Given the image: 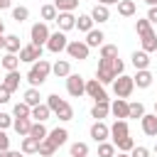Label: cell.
I'll use <instances>...</instances> for the list:
<instances>
[{
    "label": "cell",
    "mask_w": 157,
    "mask_h": 157,
    "mask_svg": "<svg viewBox=\"0 0 157 157\" xmlns=\"http://www.w3.org/2000/svg\"><path fill=\"white\" fill-rule=\"evenodd\" d=\"M49 74H52V64H49L47 59H37V61L32 64V69L27 71V81H29L32 86H42V83L49 78Z\"/></svg>",
    "instance_id": "6da1fadb"
},
{
    "label": "cell",
    "mask_w": 157,
    "mask_h": 157,
    "mask_svg": "<svg viewBox=\"0 0 157 157\" xmlns=\"http://www.w3.org/2000/svg\"><path fill=\"white\" fill-rule=\"evenodd\" d=\"M47 105L52 108V113L59 118V120H64V123H69V120H74V108L64 101V98H59L56 93H52V96H47Z\"/></svg>",
    "instance_id": "7a4b0ae2"
},
{
    "label": "cell",
    "mask_w": 157,
    "mask_h": 157,
    "mask_svg": "<svg viewBox=\"0 0 157 157\" xmlns=\"http://www.w3.org/2000/svg\"><path fill=\"white\" fill-rule=\"evenodd\" d=\"M113 93H115V98H130V93L135 91V78L132 76H125V74H120L113 83Z\"/></svg>",
    "instance_id": "3957f363"
},
{
    "label": "cell",
    "mask_w": 157,
    "mask_h": 157,
    "mask_svg": "<svg viewBox=\"0 0 157 157\" xmlns=\"http://www.w3.org/2000/svg\"><path fill=\"white\" fill-rule=\"evenodd\" d=\"M96 78H98L103 86H108V83H113V81L118 78V76H115V71H113V59H98Z\"/></svg>",
    "instance_id": "277c9868"
},
{
    "label": "cell",
    "mask_w": 157,
    "mask_h": 157,
    "mask_svg": "<svg viewBox=\"0 0 157 157\" xmlns=\"http://www.w3.org/2000/svg\"><path fill=\"white\" fill-rule=\"evenodd\" d=\"M49 27H47V22H34L32 25V29H29V39H32V44H37V47H44L47 42H49Z\"/></svg>",
    "instance_id": "5b68a950"
},
{
    "label": "cell",
    "mask_w": 157,
    "mask_h": 157,
    "mask_svg": "<svg viewBox=\"0 0 157 157\" xmlns=\"http://www.w3.org/2000/svg\"><path fill=\"white\" fill-rule=\"evenodd\" d=\"M66 47H69V39H66V32H61V29H56V32H52V34H49V42H47V49H49L52 54H59V52H66Z\"/></svg>",
    "instance_id": "8992f818"
},
{
    "label": "cell",
    "mask_w": 157,
    "mask_h": 157,
    "mask_svg": "<svg viewBox=\"0 0 157 157\" xmlns=\"http://www.w3.org/2000/svg\"><path fill=\"white\" fill-rule=\"evenodd\" d=\"M66 91H69V96L81 98V96L86 93V81H83V76H78V74H69V76H66Z\"/></svg>",
    "instance_id": "52a82bcc"
},
{
    "label": "cell",
    "mask_w": 157,
    "mask_h": 157,
    "mask_svg": "<svg viewBox=\"0 0 157 157\" xmlns=\"http://www.w3.org/2000/svg\"><path fill=\"white\" fill-rule=\"evenodd\" d=\"M86 96H88V98H93L96 103H101V101H108L105 86H103L98 78H88V81H86Z\"/></svg>",
    "instance_id": "ba28073f"
},
{
    "label": "cell",
    "mask_w": 157,
    "mask_h": 157,
    "mask_svg": "<svg viewBox=\"0 0 157 157\" xmlns=\"http://www.w3.org/2000/svg\"><path fill=\"white\" fill-rule=\"evenodd\" d=\"M88 52H91V47H88L86 42H81V39H71L69 47H66V54H69L71 59H78V61L88 59Z\"/></svg>",
    "instance_id": "9c48e42d"
},
{
    "label": "cell",
    "mask_w": 157,
    "mask_h": 157,
    "mask_svg": "<svg viewBox=\"0 0 157 157\" xmlns=\"http://www.w3.org/2000/svg\"><path fill=\"white\" fill-rule=\"evenodd\" d=\"M88 135H91V140L98 145V142H105L108 137H110V128L103 123V120H96L93 125H91V130H88Z\"/></svg>",
    "instance_id": "30bf717a"
},
{
    "label": "cell",
    "mask_w": 157,
    "mask_h": 157,
    "mask_svg": "<svg viewBox=\"0 0 157 157\" xmlns=\"http://www.w3.org/2000/svg\"><path fill=\"white\" fill-rule=\"evenodd\" d=\"M37 59H42V47H37V44H25L22 49H20V61H27V64H34Z\"/></svg>",
    "instance_id": "8fae6325"
},
{
    "label": "cell",
    "mask_w": 157,
    "mask_h": 157,
    "mask_svg": "<svg viewBox=\"0 0 157 157\" xmlns=\"http://www.w3.org/2000/svg\"><path fill=\"white\" fill-rule=\"evenodd\" d=\"M140 128L147 137H157V113H145L140 118Z\"/></svg>",
    "instance_id": "7c38bea8"
},
{
    "label": "cell",
    "mask_w": 157,
    "mask_h": 157,
    "mask_svg": "<svg viewBox=\"0 0 157 157\" xmlns=\"http://www.w3.org/2000/svg\"><path fill=\"white\" fill-rule=\"evenodd\" d=\"M128 135H130L128 120H118V118H115V123L110 125V140L118 142V140H123V137H128Z\"/></svg>",
    "instance_id": "4fadbf2b"
},
{
    "label": "cell",
    "mask_w": 157,
    "mask_h": 157,
    "mask_svg": "<svg viewBox=\"0 0 157 157\" xmlns=\"http://www.w3.org/2000/svg\"><path fill=\"white\" fill-rule=\"evenodd\" d=\"M54 22H56V27H59L61 32H69V29L76 27V15H74V12H59Z\"/></svg>",
    "instance_id": "5bb4252c"
},
{
    "label": "cell",
    "mask_w": 157,
    "mask_h": 157,
    "mask_svg": "<svg viewBox=\"0 0 157 157\" xmlns=\"http://www.w3.org/2000/svg\"><path fill=\"white\" fill-rule=\"evenodd\" d=\"M128 108H130V103H128L125 98H115V101L110 103V113H113L118 120H128Z\"/></svg>",
    "instance_id": "9a60e30c"
},
{
    "label": "cell",
    "mask_w": 157,
    "mask_h": 157,
    "mask_svg": "<svg viewBox=\"0 0 157 157\" xmlns=\"http://www.w3.org/2000/svg\"><path fill=\"white\" fill-rule=\"evenodd\" d=\"M132 78H135V86H137V88H150L152 81H155V76L150 74V69H137V74H135Z\"/></svg>",
    "instance_id": "2e32d148"
},
{
    "label": "cell",
    "mask_w": 157,
    "mask_h": 157,
    "mask_svg": "<svg viewBox=\"0 0 157 157\" xmlns=\"http://www.w3.org/2000/svg\"><path fill=\"white\" fill-rule=\"evenodd\" d=\"M91 17H93V22H98V25H103V22H108L110 20V10H108V5H93V10H91Z\"/></svg>",
    "instance_id": "e0dca14e"
},
{
    "label": "cell",
    "mask_w": 157,
    "mask_h": 157,
    "mask_svg": "<svg viewBox=\"0 0 157 157\" xmlns=\"http://www.w3.org/2000/svg\"><path fill=\"white\" fill-rule=\"evenodd\" d=\"M52 74H54L56 78H66V76L71 74V64H69L66 59H59V61L52 64Z\"/></svg>",
    "instance_id": "ac0fdd59"
},
{
    "label": "cell",
    "mask_w": 157,
    "mask_h": 157,
    "mask_svg": "<svg viewBox=\"0 0 157 157\" xmlns=\"http://www.w3.org/2000/svg\"><path fill=\"white\" fill-rule=\"evenodd\" d=\"M32 118H15V123H12V128H15V132L20 135V137H25V135H29V130H32Z\"/></svg>",
    "instance_id": "d6986e66"
},
{
    "label": "cell",
    "mask_w": 157,
    "mask_h": 157,
    "mask_svg": "<svg viewBox=\"0 0 157 157\" xmlns=\"http://www.w3.org/2000/svg\"><path fill=\"white\" fill-rule=\"evenodd\" d=\"M56 147H61V145H66V140H69V130L66 128H54V130H49V135H47Z\"/></svg>",
    "instance_id": "ffe728a7"
},
{
    "label": "cell",
    "mask_w": 157,
    "mask_h": 157,
    "mask_svg": "<svg viewBox=\"0 0 157 157\" xmlns=\"http://www.w3.org/2000/svg\"><path fill=\"white\" fill-rule=\"evenodd\" d=\"M20 150H22L25 155H37V152H39V140H34L32 135H25L22 142H20Z\"/></svg>",
    "instance_id": "44dd1931"
},
{
    "label": "cell",
    "mask_w": 157,
    "mask_h": 157,
    "mask_svg": "<svg viewBox=\"0 0 157 157\" xmlns=\"http://www.w3.org/2000/svg\"><path fill=\"white\" fill-rule=\"evenodd\" d=\"M20 81H22L20 71H7L5 78H2V86H5L7 91H17V88H20Z\"/></svg>",
    "instance_id": "7402d4cb"
},
{
    "label": "cell",
    "mask_w": 157,
    "mask_h": 157,
    "mask_svg": "<svg viewBox=\"0 0 157 157\" xmlns=\"http://www.w3.org/2000/svg\"><path fill=\"white\" fill-rule=\"evenodd\" d=\"M108 113H110V103H108V101L93 103V108H91V118H96V120H103V118H108Z\"/></svg>",
    "instance_id": "603a6c76"
},
{
    "label": "cell",
    "mask_w": 157,
    "mask_h": 157,
    "mask_svg": "<svg viewBox=\"0 0 157 157\" xmlns=\"http://www.w3.org/2000/svg\"><path fill=\"white\" fill-rule=\"evenodd\" d=\"M49 115H52V108H49L47 103H39V105H34V108H32V120H37V123L49 120Z\"/></svg>",
    "instance_id": "cb8c5ba5"
},
{
    "label": "cell",
    "mask_w": 157,
    "mask_h": 157,
    "mask_svg": "<svg viewBox=\"0 0 157 157\" xmlns=\"http://www.w3.org/2000/svg\"><path fill=\"white\" fill-rule=\"evenodd\" d=\"M140 44H142V49L150 54V52H155L157 49V34L150 29V32H145V34H140Z\"/></svg>",
    "instance_id": "d4e9b609"
},
{
    "label": "cell",
    "mask_w": 157,
    "mask_h": 157,
    "mask_svg": "<svg viewBox=\"0 0 157 157\" xmlns=\"http://www.w3.org/2000/svg\"><path fill=\"white\" fill-rule=\"evenodd\" d=\"M132 66L135 69H147L150 66V54L145 52V49H140V52H132Z\"/></svg>",
    "instance_id": "484cf974"
},
{
    "label": "cell",
    "mask_w": 157,
    "mask_h": 157,
    "mask_svg": "<svg viewBox=\"0 0 157 157\" xmlns=\"http://www.w3.org/2000/svg\"><path fill=\"white\" fill-rule=\"evenodd\" d=\"M103 39H105V34L101 32V29H91V32H86V44L88 47H103Z\"/></svg>",
    "instance_id": "4316f807"
},
{
    "label": "cell",
    "mask_w": 157,
    "mask_h": 157,
    "mask_svg": "<svg viewBox=\"0 0 157 157\" xmlns=\"http://www.w3.org/2000/svg\"><path fill=\"white\" fill-rule=\"evenodd\" d=\"M0 64H2V69L5 71H17V66H20V54H5L2 59H0Z\"/></svg>",
    "instance_id": "83f0119b"
},
{
    "label": "cell",
    "mask_w": 157,
    "mask_h": 157,
    "mask_svg": "<svg viewBox=\"0 0 157 157\" xmlns=\"http://www.w3.org/2000/svg\"><path fill=\"white\" fill-rule=\"evenodd\" d=\"M135 10H137V5H135L132 0H120V2H118V15H120V17H132Z\"/></svg>",
    "instance_id": "f1b7e54d"
},
{
    "label": "cell",
    "mask_w": 157,
    "mask_h": 157,
    "mask_svg": "<svg viewBox=\"0 0 157 157\" xmlns=\"http://www.w3.org/2000/svg\"><path fill=\"white\" fill-rule=\"evenodd\" d=\"M39 15H42V22H52V20H56V15H59V10L54 7V2H47V5H42V10H39Z\"/></svg>",
    "instance_id": "f546056e"
},
{
    "label": "cell",
    "mask_w": 157,
    "mask_h": 157,
    "mask_svg": "<svg viewBox=\"0 0 157 157\" xmlns=\"http://www.w3.org/2000/svg\"><path fill=\"white\" fill-rule=\"evenodd\" d=\"M76 29H78V32H91V29H93V17H91V12L76 17Z\"/></svg>",
    "instance_id": "4dcf8cb0"
},
{
    "label": "cell",
    "mask_w": 157,
    "mask_h": 157,
    "mask_svg": "<svg viewBox=\"0 0 157 157\" xmlns=\"http://www.w3.org/2000/svg\"><path fill=\"white\" fill-rule=\"evenodd\" d=\"M20 49H22L20 37H17V34H7V37H5V52H10V54H20Z\"/></svg>",
    "instance_id": "1f68e13d"
},
{
    "label": "cell",
    "mask_w": 157,
    "mask_h": 157,
    "mask_svg": "<svg viewBox=\"0 0 157 157\" xmlns=\"http://www.w3.org/2000/svg\"><path fill=\"white\" fill-rule=\"evenodd\" d=\"M25 103H27V105H32V108L42 103V96H39L37 86H32V88H27V91H25Z\"/></svg>",
    "instance_id": "d6a6232c"
},
{
    "label": "cell",
    "mask_w": 157,
    "mask_h": 157,
    "mask_svg": "<svg viewBox=\"0 0 157 157\" xmlns=\"http://www.w3.org/2000/svg\"><path fill=\"white\" fill-rule=\"evenodd\" d=\"M12 115H15V118H32V105H27L25 101H20V103H15Z\"/></svg>",
    "instance_id": "836d02e7"
},
{
    "label": "cell",
    "mask_w": 157,
    "mask_h": 157,
    "mask_svg": "<svg viewBox=\"0 0 157 157\" xmlns=\"http://www.w3.org/2000/svg\"><path fill=\"white\" fill-rule=\"evenodd\" d=\"M54 152H56V145H54L49 137H44V140L39 142V152H37V155H39V157H52Z\"/></svg>",
    "instance_id": "e575fe53"
},
{
    "label": "cell",
    "mask_w": 157,
    "mask_h": 157,
    "mask_svg": "<svg viewBox=\"0 0 157 157\" xmlns=\"http://www.w3.org/2000/svg\"><path fill=\"white\" fill-rule=\"evenodd\" d=\"M78 2H81V0H54V7H56L59 12H74V10L78 7Z\"/></svg>",
    "instance_id": "d590c367"
},
{
    "label": "cell",
    "mask_w": 157,
    "mask_h": 157,
    "mask_svg": "<svg viewBox=\"0 0 157 157\" xmlns=\"http://www.w3.org/2000/svg\"><path fill=\"white\" fill-rule=\"evenodd\" d=\"M29 135H32L34 140H39V142H42V140L49 135V130L44 128V123H37V120H34V123H32V130H29Z\"/></svg>",
    "instance_id": "8d00e7d4"
},
{
    "label": "cell",
    "mask_w": 157,
    "mask_h": 157,
    "mask_svg": "<svg viewBox=\"0 0 157 157\" xmlns=\"http://www.w3.org/2000/svg\"><path fill=\"white\" fill-rule=\"evenodd\" d=\"M115 152H118V147L113 142H108V140L105 142H98V157H113Z\"/></svg>",
    "instance_id": "74e56055"
},
{
    "label": "cell",
    "mask_w": 157,
    "mask_h": 157,
    "mask_svg": "<svg viewBox=\"0 0 157 157\" xmlns=\"http://www.w3.org/2000/svg\"><path fill=\"white\" fill-rule=\"evenodd\" d=\"M142 115H145V105H142L140 101L130 103V108H128V118H135V120H140Z\"/></svg>",
    "instance_id": "f35d334b"
},
{
    "label": "cell",
    "mask_w": 157,
    "mask_h": 157,
    "mask_svg": "<svg viewBox=\"0 0 157 157\" xmlns=\"http://www.w3.org/2000/svg\"><path fill=\"white\" fill-rule=\"evenodd\" d=\"M115 147H118V152H132V147H135V140L128 135V137H123V140H118V142H113Z\"/></svg>",
    "instance_id": "ab89813d"
},
{
    "label": "cell",
    "mask_w": 157,
    "mask_h": 157,
    "mask_svg": "<svg viewBox=\"0 0 157 157\" xmlns=\"http://www.w3.org/2000/svg\"><path fill=\"white\" fill-rule=\"evenodd\" d=\"M29 17V10L25 7V5H17V7H12V20L15 22H25Z\"/></svg>",
    "instance_id": "60d3db41"
},
{
    "label": "cell",
    "mask_w": 157,
    "mask_h": 157,
    "mask_svg": "<svg viewBox=\"0 0 157 157\" xmlns=\"http://www.w3.org/2000/svg\"><path fill=\"white\" fill-rule=\"evenodd\" d=\"M71 157H88V145L86 142H74L71 145Z\"/></svg>",
    "instance_id": "b9f144b4"
},
{
    "label": "cell",
    "mask_w": 157,
    "mask_h": 157,
    "mask_svg": "<svg viewBox=\"0 0 157 157\" xmlns=\"http://www.w3.org/2000/svg\"><path fill=\"white\" fill-rule=\"evenodd\" d=\"M118 56V47L115 44H103L101 47V59H115Z\"/></svg>",
    "instance_id": "7bdbcfd3"
},
{
    "label": "cell",
    "mask_w": 157,
    "mask_h": 157,
    "mask_svg": "<svg viewBox=\"0 0 157 157\" xmlns=\"http://www.w3.org/2000/svg\"><path fill=\"white\" fill-rule=\"evenodd\" d=\"M150 29H152V22H150L147 17L135 22V32H137V37H140V34H145V32H150Z\"/></svg>",
    "instance_id": "ee69618b"
},
{
    "label": "cell",
    "mask_w": 157,
    "mask_h": 157,
    "mask_svg": "<svg viewBox=\"0 0 157 157\" xmlns=\"http://www.w3.org/2000/svg\"><path fill=\"white\" fill-rule=\"evenodd\" d=\"M15 123V115H7V113H0V130H7L10 125Z\"/></svg>",
    "instance_id": "f6af8a7d"
},
{
    "label": "cell",
    "mask_w": 157,
    "mask_h": 157,
    "mask_svg": "<svg viewBox=\"0 0 157 157\" xmlns=\"http://www.w3.org/2000/svg\"><path fill=\"white\" fill-rule=\"evenodd\" d=\"M130 157H150V150H147V147H142V145H135V147H132V152H130Z\"/></svg>",
    "instance_id": "bcb514c9"
},
{
    "label": "cell",
    "mask_w": 157,
    "mask_h": 157,
    "mask_svg": "<svg viewBox=\"0 0 157 157\" xmlns=\"http://www.w3.org/2000/svg\"><path fill=\"white\" fill-rule=\"evenodd\" d=\"M5 150H10V137L5 130H0V152H5Z\"/></svg>",
    "instance_id": "7dc6e473"
},
{
    "label": "cell",
    "mask_w": 157,
    "mask_h": 157,
    "mask_svg": "<svg viewBox=\"0 0 157 157\" xmlns=\"http://www.w3.org/2000/svg\"><path fill=\"white\" fill-rule=\"evenodd\" d=\"M113 71H115V76H120V74L125 71V64H123V59H118V56L113 59Z\"/></svg>",
    "instance_id": "c3c4849f"
},
{
    "label": "cell",
    "mask_w": 157,
    "mask_h": 157,
    "mask_svg": "<svg viewBox=\"0 0 157 157\" xmlns=\"http://www.w3.org/2000/svg\"><path fill=\"white\" fill-rule=\"evenodd\" d=\"M10 96H12V91H7V88L0 83V103H7V101H10Z\"/></svg>",
    "instance_id": "681fc988"
},
{
    "label": "cell",
    "mask_w": 157,
    "mask_h": 157,
    "mask_svg": "<svg viewBox=\"0 0 157 157\" xmlns=\"http://www.w3.org/2000/svg\"><path fill=\"white\" fill-rule=\"evenodd\" d=\"M147 20H150L152 25H157V5H152V7L147 10Z\"/></svg>",
    "instance_id": "f907efd6"
},
{
    "label": "cell",
    "mask_w": 157,
    "mask_h": 157,
    "mask_svg": "<svg viewBox=\"0 0 157 157\" xmlns=\"http://www.w3.org/2000/svg\"><path fill=\"white\" fill-rule=\"evenodd\" d=\"M0 157H25V152L20 150V152H15V150H5V152H0Z\"/></svg>",
    "instance_id": "816d5d0a"
},
{
    "label": "cell",
    "mask_w": 157,
    "mask_h": 157,
    "mask_svg": "<svg viewBox=\"0 0 157 157\" xmlns=\"http://www.w3.org/2000/svg\"><path fill=\"white\" fill-rule=\"evenodd\" d=\"M7 7H12V0H0V10H7Z\"/></svg>",
    "instance_id": "f5cc1de1"
},
{
    "label": "cell",
    "mask_w": 157,
    "mask_h": 157,
    "mask_svg": "<svg viewBox=\"0 0 157 157\" xmlns=\"http://www.w3.org/2000/svg\"><path fill=\"white\" fill-rule=\"evenodd\" d=\"M98 2H101V5H118L120 0H98Z\"/></svg>",
    "instance_id": "db71d44e"
},
{
    "label": "cell",
    "mask_w": 157,
    "mask_h": 157,
    "mask_svg": "<svg viewBox=\"0 0 157 157\" xmlns=\"http://www.w3.org/2000/svg\"><path fill=\"white\" fill-rule=\"evenodd\" d=\"M113 157H130V152H115Z\"/></svg>",
    "instance_id": "11a10c76"
},
{
    "label": "cell",
    "mask_w": 157,
    "mask_h": 157,
    "mask_svg": "<svg viewBox=\"0 0 157 157\" xmlns=\"http://www.w3.org/2000/svg\"><path fill=\"white\" fill-rule=\"evenodd\" d=\"M0 49H5V37L0 34Z\"/></svg>",
    "instance_id": "9f6ffc18"
},
{
    "label": "cell",
    "mask_w": 157,
    "mask_h": 157,
    "mask_svg": "<svg viewBox=\"0 0 157 157\" xmlns=\"http://www.w3.org/2000/svg\"><path fill=\"white\" fill-rule=\"evenodd\" d=\"M145 2H147L150 7H152V5H157V0H145Z\"/></svg>",
    "instance_id": "6f0895ef"
},
{
    "label": "cell",
    "mask_w": 157,
    "mask_h": 157,
    "mask_svg": "<svg viewBox=\"0 0 157 157\" xmlns=\"http://www.w3.org/2000/svg\"><path fill=\"white\" fill-rule=\"evenodd\" d=\"M2 32H5V25H2V20H0V34H2Z\"/></svg>",
    "instance_id": "680465c9"
},
{
    "label": "cell",
    "mask_w": 157,
    "mask_h": 157,
    "mask_svg": "<svg viewBox=\"0 0 157 157\" xmlns=\"http://www.w3.org/2000/svg\"><path fill=\"white\" fill-rule=\"evenodd\" d=\"M155 113H157V101H155Z\"/></svg>",
    "instance_id": "91938a15"
},
{
    "label": "cell",
    "mask_w": 157,
    "mask_h": 157,
    "mask_svg": "<svg viewBox=\"0 0 157 157\" xmlns=\"http://www.w3.org/2000/svg\"><path fill=\"white\" fill-rule=\"evenodd\" d=\"M155 155H157V142H155Z\"/></svg>",
    "instance_id": "94428289"
}]
</instances>
